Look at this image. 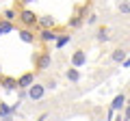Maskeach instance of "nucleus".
I'll list each match as a JSON object with an SVG mask.
<instances>
[{
  "instance_id": "obj_1",
  "label": "nucleus",
  "mask_w": 130,
  "mask_h": 121,
  "mask_svg": "<svg viewBox=\"0 0 130 121\" xmlns=\"http://www.w3.org/2000/svg\"><path fill=\"white\" fill-rule=\"evenodd\" d=\"M32 63H35V71L37 74H43L46 69L52 67V52L50 50H39L37 54L32 56Z\"/></svg>"
},
{
  "instance_id": "obj_2",
  "label": "nucleus",
  "mask_w": 130,
  "mask_h": 121,
  "mask_svg": "<svg viewBox=\"0 0 130 121\" xmlns=\"http://www.w3.org/2000/svg\"><path fill=\"white\" fill-rule=\"evenodd\" d=\"M37 19H39V15L35 13V11H30L28 7L18 9V24H20V28H35L37 26Z\"/></svg>"
},
{
  "instance_id": "obj_3",
  "label": "nucleus",
  "mask_w": 130,
  "mask_h": 121,
  "mask_svg": "<svg viewBox=\"0 0 130 121\" xmlns=\"http://www.w3.org/2000/svg\"><path fill=\"white\" fill-rule=\"evenodd\" d=\"M26 93H28V99H30V102H41V99L46 97V87H43V82H37V80H35V82L26 89Z\"/></svg>"
},
{
  "instance_id": "obj_4",
  "label": "nucleus",
  "mask_w": 130,
  "mask_h": 121,
  "mask_svg": "<svg viewBox=\"0 0 130 121\" xmlns=\"http://www.w3.org/2000/svg\"><path fill=\"white\" fill-rule=\"evenodd\" d=\"M59 35H61L59 28H41L39 35H37V41L39 43H54Z\"/></svg>"
},
{
  "instance_id": "obj_5",
  "label": "nucleus",
  "mask_w": 130,
  "mask_h": 121,
  "mask_svg": "<svg viewBox=\"0 0 130 121\" xmlns=\"http://www.w3.org/2000/svg\"><path fill=\"white\" fill-rule=\"evenodd\" d=\"M70 65L72 67H85L87 65V50H83V48H76L74 52H72V56H70Z\"/></svg>"
},
{
  "instance_id": "obj_6",
  "label": "nucleus",
  "mask_w": 130,
  "mask_h": 121,
  "mask_svg": "<svg viewBox=\"0 0 130 121\" xmlns=\"http://www.w3.org/2000/svg\"><path fill=\"white\" fill-rule=\"evenodd\" d=\"M126 99H128V95H126V93H117L115 97L111 99V104H108V110L121 112V110H124V106H126Z\"/></svg>"
},
{
  "instance_id": "obj_7",
  "label": "nucleus",
  "mask_w": 130,
  "mask_h": 121,
  "mask_svg": "<svg viewBox=\"0 0 130 121\" xmlns=\"http://www.w3.org/2000/svg\"><path fill=\"white\" fill-rule=\"evenodd\" d=\"M18 37L22 39L24 43L32 46V43L37 41V35H35V28H18Z\"/></svg>"
},
{
  "instance_id": "obj_8",
  "label": "nucleus",
  "mask_w": 130,
  "mask_h": 121,
  "mask_svg": "<svg viewBox=\"0 0 130 121\" xmlns=\"http://www.w3.org/2000/svg\"><path fill=\"white\" fill-rule=\"evenodd\" d=\"M93 39L98 43H108L111 41V30H108V26H98L95 33H93Z\"/></svg>"
},
{
  "instance_id": "obj_9",
  "label": "nucleus",
  "mask_w": 130,
  "mask_h": 121,
  "mask_svg": "<svg viewBox=\"0 0 130 121\" xmlns=\"http://www.w3.org/2000/svg\"><path fill=\"white\" fill-rule=\"evenodd\" d=\"M0 87L5 89V91H18V78L0 74Z\"/></svg>"
},
{
  "instance_id": "obj_10",
  "label": "nucleus",
  "mask_w": 130,
  "mask_h": 121,
  "mask_svg": "<svg viewBox=\"0 0 130 121\" xmlns=\"http://www.w3.org/2000/svg\"><path fill=\"white\" fill-rule=\"evenodd\" d=\"M72 41H74V35H72V33H61L52 46H54V50H63V48H65V46H70Z\"/></svg>"
},
{
  "instance_id": "obj_11",
  "label": "nucleus",
  "mask_w": 130,
  "mask_h": 121,
  "mask_svg": "<svg viewBox=\"0 0 130 121\" xmlns=\"http://www.w3.org/2000/svg\"><path fill=\"white\" fill-rule=\"evenodd\" d=\"M65 80L72 82V84H78L80 80H83V74H80L78 67H67V69H65Z\"/></svg>"
},
{
  "instance_id": "obj_12",
  "label": "nucleus",
  "mask_w": 130,
  "mask_h": 121,
  "mask_svg": "<svg viewBox=\"0 0 130 121\" xmlns=\"http://www.w3.org/2000/svg\"><path fill=\"white\" fill-rule=\"evenodd\" d=\"M32 82H35V71H24L18 78V89H28Z\"/></svg>"
},
{
  "instance_id": "obj_13",
  "label": "nucleus",
  "mask_w": 130,
  "mask_h": 121,
  "mask_svg": "<svg viewBox=\"0 0 130 121\" xmlns=\"http://www.w3.org/2000/svg\"><path fill=\"white\" fill-rule=\"evenodd\" d=\"M37 28H39V30H41V28H56V19L52 17V15H39Z\"/></svg>"
},
{
  "instance_id": "obj_14",
  "label": "nucleus",
  "mask_w": 130,
  "mask_h": 121,
  "mask_svg": "<svg viewBox=\"0 0 130 121\" xmlns=\"http://www.w3.org/2000/svg\"><path fill=\"white\" fill-rule=\"evenodd\" d=\"M126 58H128V52H126L124 48H115V50L111 52V61L115 63V65H121Z\"/></svg>"
},
{
  "instance_id": "obj_15",
  "label": "nucleus",
  "mask_w": 130,
  "mask_h": 121,
  "mask_svg": "<svg viewBox=\"0 0 130 121\" xmlns=\"http://www.w3.org/2000/svg\"><path fill=\"white\" fill-rule=\"evenodd\" d=\"M83 24H85V17L80 13H74L70 19H67V28H70V30H78Z\"/></svg>"
},
{
  "instance_id": "obj_16",
  "label": "nucleus",
  "mask_w": 130,
  "mask_h": 121,
  "mask_svg": "<svg viewBox=\"0 0 130 121\" xmlns=\"http://www.w3.org/2000/svg\"><path fill=\"white\" fill-rule=\"evenodd\" d=\"M13 30H15L13 22H9V19H5V17H0V37H2V35L13 33Z\"/></svg>"
},
{
  "instance_id": "obj_17",
  "label": "nucleus",
  "mask_w": 130,
  "mask_h": 121,
  "mask_svg": "<svg viewBox=\"0 0 130 121\" xmlns=\"http://www.w3.org/2000/svg\"><path fill=\"white\" fill-rule=\"evenodd\" d=\"M43 87H46V91H54V89H59V80H56L54 76H48V78L43 80Z\"/></svg>"
},
{
  "instance_id": "obj_18",
  "label": "nucleus",
  "mask_w": 130,
  "mask_h": 121,
  "mask_svg": "<svg viewBox=\"0 0 130 121\" xmlns=\"http://www.w3.org/2000/svg\"><path fill=\"white\" fill-rule=\"evenodd\" d=\"M117 11L121 15H130V0H117Z\"/></svg>"
},
{
  "instance_id": "obj_19",
  "label": "nucleus",
  "mask_w": 130,
  "mask_h": 121,
  "mask_svg": "<svg viewBox=\"0 0 130 121\" xmlns=\"http://www.w3.org/2000/svg\"><path fill=\"white\" fill-rule=\"evenodd\" d=\"M2 17L9 19V22H15V19H18V9H13V7H11V9H5L2 11Z\"/></svg>"
},
{
  "instance_id": "obj_20",
  "label": "nucleus",
  "mask_w": 130,
  "mask_h": 121,
  "mask_svg": "<svg viewBox=\"0 0 130 121\" xmlns=\"http://www.w3.org/2000/svg\"><path fill=\"white\" fill-rule=\"evenodd\" d=\"M7 115H13V110L7 102H0V117H7Z\"/></svg>"
},
{
  "instance_id": "obj_21",
  "label": "nucleus",
  "mask_w": 130,
  "mask_h": 121,
  "mask_svg": "<svg viewBox=\"0 0 130 121\" xmlns=\"http://www.w3.org/2000/svg\"><path fill=\"white\" fill-rule=\"evenodd\" d=\"M98 19H100V17H98L95 13H89L87 17H85V24H87V26H95V24H98Z\"/></svg>"
},
{
  "instance_id": "obj_22",
  "label": "nucleus",
  "mask_w": 130,
  "mask_h": 121,
  "mask_svg": "<svg viewBox=\"0 0 130 121\" xmlns=\"http://www.w3.org/2000/svg\"><path fill=\"white\" fill-rule=\"evenodd\" d=\"M30 2H35V0H15V9H24V7H28Z\"/></svg>"
},
{
  "instance_id": "obj_23",
  "label": "nucleus",
  "mask_w": 130,
  "mask_h": 121,
  "mask_svg": "<svg viewBox=\"0 0 130 121\" xmlns=\"http://www.w3.org/2000/svg\"><path fill=\"white\" fill-rule=\"evenodd\" d=\"M18 99H28V93H26V89H18Z\"/></svg>"
},
{
  "instance_id": "obj_24",
  "label": "nucleus",
  "mask_w": 130,
  "mask_h": 121,
  "mask_svg": "<svg viewBox=\"0 0 130 121\" xmlns=\"http://www.w3.org/2000/svg\"><path fill=\"white\" fill-rule=\"evenodd\" d=\"M0 121H15L13 115H7V117H0Z\"/></svg>"
},
{
  "instance_id": "obj_25",
  "label": "nucleus",
  "mask_w": 130,
  "mask_h": 121,
  "mask_svg": "<svg viewBox=\"0 0 130 121\" xmlns=\"http://www.w3.org/2000/svg\"><path fill=\"white\" fill-rule=\"evenodd\" d=\"M121 65H124V67H130V58H126L124 63H121Z\"/></svg>"
},
{
  "instance_id": "obj_26",
  "label": "nucleus",
  "mask_w": 130,
  "mask_h": 121,
  "mask_svg": "<svg viewBox=\"0 0 130 121\" xmlns=\"http://www.w3.org/2000/svg\"><path fill=\"white\" fill-rule=\"evenodd\" d=\"M115 121H121V112H119V117H117V119H115Z\"/></svg>"
},
{
  "instance_id": "obj_27",
  "label": "nucleus",
  "mask_w": 130,
  "mask_h": 121,
  "mask_svg": "<svg viewBox=\"0 0 130 121\" xmlns=\"http://www.w3.org/2000/svg\"><path fill=\"white\" fill-rule=\"evenodd\" d=\"M0 74H2V65H0Z\"/></svg>"
},
{
  "instance_id": "obj_28",
  "label": "nucleus",
  "mask_w": 130,
  "mask_h": 121,
  "mask_svg": "<svg viewBox=\"0 0 130 121\" xmlns=\"http://www.w3.org/2000/svg\"><path fill=\"white\" fill-rule=\"evenodd\" d=\"M48 121H52V119H48Z\"/></svg>"
}]
</instances>
